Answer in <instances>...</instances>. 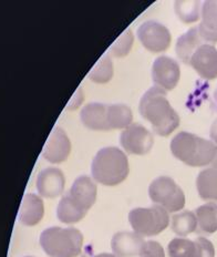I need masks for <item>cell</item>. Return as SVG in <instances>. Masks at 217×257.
Masks as SVG:
<instances>
[{
  "instance_id": "cell-5",
  "label": "cell",
  "mask_w": 217,
  "mask_h": 257,
  "mask_svg": "<svg viewBox=\"0 0 217 257\" xmlns=\"http://www.w3.org/2000/svg\"><path fill=\"white\" fill-rule=\"evenodd\" d=\"M129 222L141 236H155L168 226V212L160 205L137 207L129 213Z\"/></svg>"
},
{
  "instance_id": "cell-3",
  "label": "cell",
  "mask_w": 217,
  "mask_h": 257,
  "mask_svg": "<svg viewBox=\"0 0 217 257\" xmlns=\"http://www.w3.org/2000/svg\"><path fill=\"white\" fill-rule=\"evenodd\" d=\"M215 144L193 133L179 132L172 139V154L189 167H206L213 162L216 154Z\"/></svg>"
},
{
  "instance_id": "cell-7",
  "label": "cell",
  "mask_w": 217,
  "mask_h": 257,
  "mask_svg": "<svg viewBox=\"0 0 217 257\" xmlns=\"http://www.w3.org/2000/svg\"><path fill=\"white\" fill-rule=\"evenodd\" d=\"M137 37L145 49L152 52L165 51L171 45V32L157 21H145L137 28Z\"/></svg>"
},
{
  "instance_id": "cell-27",
  "label": "cell",
  "mask_w": 217,
  "mask_h": 257,
  "mask_svg": "<svg viewBox=\"0 0 217 257\" xmlns=\"http://www.w3.org/2000/svg\"><path fill=\"white\" fill-rule=\"evenodd\" d=\"M140 257H165V253L160 243L155 240H149L146 242Z\"/></svg>"
},
{
  "instance_id": "cell-20",
  "label": "cell",
  "mask_w": 217,
  "mask_h": 257,
  "mask_svg": "<svg viewBox=\"0 0 217 257\" xmlns=\"http://www.w3.org/2000/svg\"><path fill=\"white\" fill-rule=\"evenodd\" d=\"M196 187L203 200L217 202V170L208 168L200 171L196 179Z\"/></svg>"
},
{
  "instance_id": "cell-2",
  "label": "cell",
  "mask_w": 217,
  "mask_h": 257,
  "mask_svg": "<svg viewBox=\"0 0 217 257\" xmlns=\"http://www.w3.org/2000/svg\"><path fill=\"white\" fill-rule=\"evenodd\" d=\"M129 161L125 153L115 147H107L98 151L92 161L91 173L100 184L114 186L128 178Z\"/></svg>"
},
{
  "instance_id": "cell-31",
  "label": "cell",
  "mask_w": 217,
  "mask_h": 257,
  "mask_svg": "<svg viewBox=\"0 0 217 257\" xmlns=\"http://www.w3.org/2000/svg\"><path fill=\"white\" fill-rule=\"evenodd\" d=\"M78 257H86V256H84V255H82V254H81V255H79Z\"/></svg>"
},
{
  "instance_id": "cell-32",
  "label": "cell",
  "mask_w": 217,
  "mask_h": 257,
  "mask_svg": "<svg viewBox=\"0 0 217 257\" xmlns=\"http://www.w3.org/2000/svg\"><path fill=\"white\" fill-rule=\"evenodd\" d=\"M27 257H31V256H27Z\"/></svg>"
},
{
  "instance_id": "cell-28",
  "label": "cell",
  "mask_w": 217,
  "mask_h": 257,
  "mask_svg": "<svg viewBox=\"0 0 217 257\" xmlns=\"http://www.w3.org/2000/svg\"><path fill=\"white\" fill-rule=\"evenodd\" d=\"M209 136L211 138V140H213L215 143H217V119L214 121V123L210 126Z\"/></svg>"
},
{
  "instance_id": "cell-25",
  "label": "cell",
  "mask_w": 217,
  "mask_h": 257,
  "mask_svg": "<svg viewBox=\"0 0 217 257\" xmlns=\"http://www.w3.org/2000/svg\"><path fill=\"white\" fill-rule=\"evenodd\" d=\"M175 13L183 23L190 24L199 18V2H175Z\"/></svg>"
},
{
  "instance_id": "cell-19",
  "label": "cell",
  "mask_w": 217,
  "mask_h": 257,
  "mask_svg": "<svg viewBox=\"0 0 217 257\" xmlns=\"http://www.w3.org/2000/svg\"><path fill=\"white\" fill-rule=\"evenodd\" d=\"M204 40L199 35L198 27H193L185 32L176 41L175 51L179 60L184 63H189L190 59L198 48L204 45Z\"/></svg>"
},
{
  "instance_id": "cell-13",
  "label": "cell",
  "mask_w": 217,
  "mask_h": 257,
  "mask_svg": "<svg viewBox=\"0 0 217 257\" xmlns=\"http://www.w3.org/2000/svg\"><path fill=\"white\" fill-rule=\"evenodd\" d=\"M189 64L200 77L206 80L217 78V49L211 45L204 44L195 51Z\"/></svg>"
},
{
  "instance_id": "cell-24",
  "label": "cell",
  "mask_w": 217,
  "mask_h": 257,
  "mask_svg": "<svg viewBox=\"0 0 217 257\" xmlns=\"http://www.w3.org/2000/svg\"><path fill=\"white\" fill-rule=\"evenodd\" d=\"M113 76V63L108 55L102 56V58L95 63L92 70L89 72V78L97 83H107Z\"/></svg>"
},
{
  "instance_id": "cell-15",
  "label": "cell",
  "mask_w": 217,
  "mask_h": 257,
  "mask_svg": "<svg viewBox=\"0 0 217 257\" xmlns=\"http://www.w3.org/2000/svg\"><path fill=\"white\" fill-rule=\"evenodd\" d=\"M66 179L62 171L56 168L42 170L37 178V190L47 199H55L61 195L65 190Z\"/></svg>"
},
{
  "instance_id": "cell-30",
  "label": "cell",
  "mask_w": 217,
  "mask_h": 257,
  "mask_svg": "<svg viewBox=\"0 0 217 257\" xmlns=\"http://www.w3.org/2000/svg\"><path fill=\"white\" fill-rule=\"evenodd\" d=\"M93 257H118L115 255H112V254H108V253H102V254H99V255H95Z\"/></svg>"
},
{
  "instance_id": "cell-18",
  "label": "cell",
  "mask_w": 217,
  "mask_h": 257,
  "mask_svg": "<svg viewBox=\"0 0 217 257\" xmlns=\"http://www.w3.org/2000/svg\"><path fill=\"white\" fill-rule=\"evenodd\" d=\"M202 23L198 26L199 35L206 42H217V0H207L202 5Z\"/></svg>"
},
{
  "instance_id": "cell-4",
  "label": "cell",
  "mask_w": 217,
  "mask_h": 257,
  "mask_svg": "<svg viewBox=\"0 0 217 257\" xmlns=\"http://www.w3.org/2000/svg\"><path fill=\"white\" fill-rule=\"evenodd\" d=\"M40 245L49 257H78L81 255L83 235L75 227H49L41 233Z\"/></svg>"
},
{
  "instance_id": "cell-29",
  "label": "cell",
  "mask_w": 217,
  "mask_h": 257,
  "mask_svg": "<svg viewBox=\"0 0 217 257\" xmlns=\"http://www.w3.org/2000/svg\"><path fill=\"white\" fill-rule=\"evenodd\" d=\"M210 165H211V168H214V169H216V170H217V148H216V154H215V158H214V160H213V162L210 163Z\"/></svg>"
},
{
  "instance_id": "cell-6",
  "label": "cell",
  "mask_w": 217,
  "mask_h": 257,
  "mask_svg": "<svg viewBox=\"0 0 217 257\" xmlns=\"http://www.w3.org/2000/svg\"><path fill=\"white\" fill-rule=\"evenodd\" d=\"M149 195L155 204L170 213L181 211L185 206L184 192L168 176H160L153 181L149 186Z\"/></svg>"
},
{
  "instance_id": "cell-17",
  "label": "cell",
  "mask_w": 217,
  "mask_h": 257,
  "mask_svg": "<svg viewBox=\"0 0 217 257\" xmlns=\"http://www.w3.org/2000/svg\"><path fill=\"white\" fill-rule=\"evenodd\" d=\"M45 214L44 202L38 195L29 193L24 196L19 211V221L26 226H35L38 224Z\"/></svg>"
},
{
  "instance_id": "cell-8",
  "label": "cell",
  "mask_w": 217,
  "mask_h": 257,
  "mask_svg": "<svg viewBox=\"0 0 217 257\" xmlns=\"http://www.w3.org/2000/svg\"><path fill=\"white\" fill-rule=\"evenodd\" d=\"M65 196L76 210L87 215L97 200V185L89 176H79Z\"/></svg>"
},
{
  "instance_id": "cell-1",
  "label": "cell",
  "mask_w": 217,
  "mask_h": 257,
  "mask_svg": "<svg viewBox=\"0 0 217 257\" xmlns=\"http://www.w3.org/2000/svg\"><path fill=\"white\" fill-rule=\"evenodd\" d=\"M140 114L149 121L158 136L167 137L179 125V116L166 98L165 90L154 85L143 94Z\"/></svg>"
},
{
  "instance_id": "cell-23",
  "label": "cell",
  "mask_w": 217,
  "mask_h": 257,
  "mask_svg": "<svg viewBox=\"0 0 217 257\" xmlns=\"http://www.w3.org/2000/svg\"><path fill=\"white\" fill-rule=\"evenodd\" d=\"M197 226L196 214L190 211L177 213L172 218V229L178 236H186V235L196 231Z\"/></svg>"
},
{
  "instance_id": "cell-26",
  "label": "cell",
  "mask_w": 217,
  "mask_h": 257,
  "mask_svg": "<svg viewBox=\"0 0 217 257\" xmlns=\"http://www.w3.org/2000/svg\"><path fill=\"white\" fill-rule=\"evenodd\" d=\"M133 41L134 37L133 34H132V31L126 30L113 42L112 46L110 47V52L115 57H124L130 52L132 45H133Z\"/></svg>"
},
{
  "instance_id": "cell-11",
  "label": "cell",
  "mask_w": 217,
  "mask_h": 257,
  "mask_svg": "<svg viewBox=\"0 0 217 257\" xmlns=\"http://www.w3.org/2000/svg\"><path fill=\"white\" fill-rule=\"evenodd\" d=\"M181 76L178 63L174 59L162 56L155 59L152 67V79L157 87L172 90L177 85Z\"/></svg>"
},
{
  "instance_id": "cell-12",
  "label": "cell",
  "mask_w": 217,
  "mask_h": 257,
  "mask_svg": "<svg viewBox=\"0 0 217 257\" xmlns=\"http://www.w3.org/2000/svg\"><path fill=\"white\" fill-rule=\"evenodd\" d=\"M71 152V142L61 127L56 126L44 147L42 157L50 163H61Z\"/></svg>"
},
{
  "instance_id": "cell-21",
  "label": "cell",
  "mask_w": 217,
  "mask_h": 257,
  "mask_svg": "<svg viewBox=\"0 0 217 257\" xmlns=\"http://www.w3.org/2000/svg\"><path fill=\"white\" fill-rule=\"evenodd\" d=\"M198 231L204 234H213L217 231V204L213 202L196 208Z\"/></svg>"
},
{
  "instance_id": "cell-10",
  "label": "cell",
  "mask_w": 217,
  "mask_h": 257,
  "mask_svg": "<svg viewBox=\"0 0 217 257\" xmlns=\"http://www.w3.org/2000/svg\"><path fill=\"white\" fill-rule=\"evenodd\" d=\"M167 253L168 257H215V248L205 237L195 240L176 237L168 244Z\"/></svg>"
},
{
  "instance_id": "cell-9",
  "label": "cell",
  "mask_w": 217,
  "mask_h": 257,
  "mask_svg": "<svg viewBox=\"0 0 217 257\" xmlns=\"http://www.w3.org/2000/svg\"><path fill=\"white\" fill-rule=\"evenodd\" d=\"M120 143L130 154L144 155L151 151L154 138L143 125L139 123H132L121 133Z\"/></svg>"
},
{
  "instance_id": "cell-22",
  "label": "cell",
  "mask_w": 217,
  "mask_h": 257,
  "mask_svg": "<svg viewBox=\"0 0 217 257\" xmlns=\"http://www.w3.org/2000/svg\"><path fill=\"white\" fill-rule=\"evenodd\" d=\"M108 114L110 130L126 128L132 124V120H133L131 109L125 104H109Z\"/></svg>"
},
{
  "instance_id": "cell-16",
  "label": "cell",
  "mask_w": 217,
  "mask_h": 257,
  "mask_svg": "<svg viewBox=\"0 0 217 257\" xmlns=\"http://www.w3.org/2000/svg\"><path fill=\"white\" fill-rule=\"evenodd\" d=\"M109 105L91 102L88 103L80 112L82 123L90 130L94 131H109Z\"/></svg>"
},
{
  "instance_id": "cell-14",
  "label": "cell",
  "mask_w": 217,
  "mask_h": 257,
  "mask_svg": "<svg viewBox=\"0 0 217 257\" xmlns=\"http://www.w3.org/2000/svg\"><path fill=\"white\" fill-rule=\"evenodd\" d=\"M146 242L140 234L133 232H119L111 240V248L118 257L140 256Z\"/></svg>"
}]
</instances>
